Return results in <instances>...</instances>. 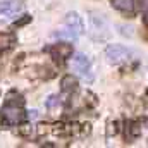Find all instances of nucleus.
Masks as SVG:
<instances>
[{
  "label": "nucleus",
  "instance_id": "nucleus-1",
  "mask_svg": "<svg viewBox=\"0 0 148 148\" xmlns=\"http://www.w3.org/2000/svg\"><path fill=\"white\" fill-rule=\"evenodd\" d=\"M84 26H83V19L79 17L77 12H69L64 19V24L60 29H57L55 36L62 38V40H69V41H76L77 38L83 35Z\"/></svg>",
  "mask_w": 148,
  "mask_h": 148
},
{
  "label": "nucleus",
  "instance_id": "nucleus-2",
  "mask_svg": "<svg viewBox=\"0 0 148 148\" xmlns=\"http://www.w3.org/2000/svg\"><path fill=\"white\" fill-rule=\"evenodd\" d=\"M90 36L93 40H107L110 36V24L107 17L100 12H90Z\"/></svg>",
  "mask_w": 148,
  "mask_h": 148
},
{
  "label": "nucleus",
  "instance_id": "nucleus-3",
  "mask_svg": "<svg viewBox=\"0 0 148 148\" xmlns=\"http://www.w3.org/2000/svg\"><path fill=\"white\" fill-rule=\"evenodd\" d=\"M0 114H2L3 122L9 124V126H14V124L23 122L24 117H26L24 109H23V100H19V102H12V100H9V102L0 109Z\"/></svg>",
  "mask_w": 148,
  "mask_h": 148
},
{
  "label": "nucleus",
  "instance_id": "nucleus-4",
  "mask_svg": "<svg viewBox=\"0 0 148 148\" xmlns=\"http://www.w3.org/2000/svg\"><path fill=\"white\" fill-rule=\"evenodd\" d=\"M71 71L81 76L84 81H93V69H91V62L84 53H76L71 59Z\"/></svg>",
  "mask_w": 148,
  "mask_h": 148
},
{
  "label": "nucleus",
  "instance_id": "nucleus-5",
  "mask_svg": "<svg viewBox=\"0 0 148 148\" xmlns=\"http://www.w3.org/2000/svg\"><path fill=\"white\" fill-rule=\"evenodd\" d=\"M105 59L109 64H114V66L126 64L133 59V52L122 45H109L105 48Z\"/></svg>",
  "mask_w": 148,
  "mask_h": 148
},
{
  "label": "nucleus",
  "instance_id": "nucleus-6",
  "mask_svg": "<svg viewBox=\"0 0 148 148\" xmlns=\"http://www.w3.org/2000/svg\"><path fill=\"white\" fill-rule=\"evenodd\" d=\"M47 52L52 55V59H53V60L62 62V60H66V59H69V57L73 55V47H71V45H67V43H57V45L48 47V48H47Z\"/></svg>",
  "mask_w": 148,
  "mask_h": 148
},
{
  "label": "nucleus",
  "instance_id": "nucleus-7",
  "mask_svg": "<svg viewBox=\"0 0 148 148\" xmlns=\"http://www.w3.org/2000/svg\"><path fill=\"white\" fill-rule=\"evenodd\" d=\"M21 9H23L21 0H3V2H0V16H3V17L17 16V12Z\"/></svg>",
  "mask_w": 148,
  "mask_h": 148
},
{
  "label": "nucleus",
  "instance_id": "nucleus-8",
  "mask_svg": "<svg viewBox=\"0 0 148 148\" xmlns=\"http://www.w3.org/2000/svg\"><path fill=\"white\" fill-rule=\"evenodd\" d=\"M112 5L124 12H133L136 7V0H112Z\"/></svg>",
  "mask_w": 148,
  "mask_h": 148
},
{
  "label": "nucleus",
  "instance_id": "nucleus-9",
  "mask_svg": "<svg viewBox=\"0 0 148 148\" xmlns=\"http://www.w3.org/2000/svg\"><path fill=\"white\" fill-rule=\"evenodd\" d=\"M16 41V36L12 33H0V52L9 50Z\"/></svg>",
  "mask_w": 148,
  "mask_h": 148
},
{
  "label": "nucleus",
  "instance_id": "nucleus-10",
  "mask_svg": "<svg viewBox=\"0 0 148 148\" xmlns=\"http://www.w3.org/2000/svg\"><path fill=\"white\" fill-rule=\"evenodd\" d=\"M77 88V81H76V77L73 76H66V77H62V91H66V93H71Z\"/></svg>",
  "mask_w": 148,
  "mask_h": 148
},
{
  "label": "nucleus",
  "instance_id": "nucleus-11",
  "mask_svg": "<svg viewBox=\"0 0 148 148\" xmlns=\"http://www.w3.org/2000/svg\"><path fill=\"white\" fill-rule=\"evenodd\" d=\"M57 107H60V98H59L57 95H52V97L47 100V109H48V110H53V109H57Z\"/></svg>",
  "mask_w": 148,
  "mask_h": 148
},
{
  "label": "nucleus",
  "instance_id": "nucleus-12",
  "mask_svg": "<svg viewBox=\"0 0 148 148\" xmlns=\"http://www.w3.org/2000/svg\"><path fill=\"white\" fill-rule=\"evenodd\" d=\"M28 117L29 119H38V110H29L28 112Z\"/></svg>",
  "mask_w": 148,
  "mask_h": 148
}]
</instances>
